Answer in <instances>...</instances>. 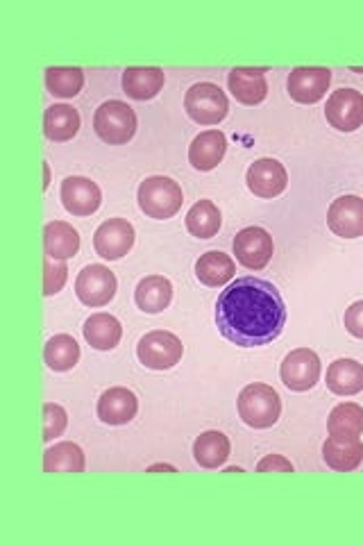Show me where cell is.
<instances>
[{
	"mask_svg": "<svg viewBox=\"0 0 363 545\" xmlns=\"http://www.w3.org/2000/svg\"><path fill=\"white\" fill-rule=\"evenodd\" d=\"M327 389L336 396H357L363 391V364L354 359H336L327 368Z\"/></svg>",
	"mask_w": 363,
	"mask_h": 545,
	"instance_id": "603a6c76",
	"label": "cell"
},
{
	"mask_svg": "<svg viewBox=\"0 0 363 545\" xmlns=\"http://www.w3.org/2000/svg\"><path fill=\"white\" fill-rule=\"evenodd\" d=\"M103 203L100 187L89 178L73 175L62 182V205L73 216H91Z\"/></svg>",
	"mask_w": 363,
	"mask_h": 545,
	"instance_id": "9a60e30c",
	"label": "cell"
},
{
	"mask_svg": "<svg viewBox=\"0 0 363 545\" xmlns=\"http://www.w3.org/2000/svg\"><path fill=\"white\" fill-rule=\"evenodd\" d=\"M232 246L236 259L250 271H261V268L268 266L275 253L273 237L264 228H257V225L236 234Z\"/></svg>",
	"mask_w": 363,
	"mask_h": 545,
	"instance_id": "9c48e42d",
	"label": "cell"
},
{
	"mask_svg": "<svg viewBox=\"0 0 363 545\" xmlns=\"http://www.w3.org/2000/svg\"><path fill=\"white\" fill-rule=\"evenodd\" d=\"M343 323H345V330H348L352 337L363 339V300L345 309Z\"/></svg>",
	"mask_w": 363,
	"mask_h": 545,
	"instance_id": "e575fe53",
	"label": "cell"
},
{
	"mask_svg": "<svg viewBox=\"0 0 363 545\" xmlns=\"http://www.w3.org/2000/svg\"><path fill=\"white\" fill-rule=\"evenodd\" d=\"M323 459L329 468L339 473L357 471L363 461V443L348 436H329L323 443Z\"/></svg>",
	"mask_w": 363,
	"mask_h": 545,
	"instance_id": "ac0fdd59",
	"label": "cell"
},
{
	"mask_svg": "<svg viewBox=\"0 0 363 545\" xmlns=\"http://www.w3.org/2000/svg\"><path fill=\"white\" fill-rule=\"evenodd\" d=\"M66 423H69V416H66L64 407L55 405V402H46L44 405V439L46 443H50L55 439V436H62V432L66 430Z\"/></svg>",
	"mask_w": 363,
	"mask_h": 545,
	"instance_id": "836d02e7",
	"label": "cell"
},
{
	"mask_svg": "<svg viewBox=\"0 0 363 545\" xmlns=\"http://www.w3.org/2000/svg\"><path fill=\"white\" fill-rule=\"evenodd\" d=\"M139 412V400L130 389L114 387L98 400V418L107 425H128Z\"/></svg>",
	"mask_w": 363,
	"mask_h": 545,
	"instance_id": "2e32d148",
	"label": "cell"
},
{
	"mask_svg": "<svg viewBox=\"0 0 363 545\" xmlns=\"http://www.w3.org/2000/svg\"><path fill=\"white\" fill-rule=\"evenodd\" d=\"M248 189L259 198H277L289 184V173L277 159H257L246 173Z\"/></svg>",
	"mask_w": 363,
	"mask_h": 545,
	"instance_id": "5bb4252c",
	"label": "cell"
},
{
	"mask_svg": "<svg viewBox=\"0 0 363 545\" xmlns=\"http://www.w3.org/2000/svg\"><path fill=\"white\" fill-rule=\"evenodd\" d=\"M166 75L159 66H128L123 71V89L134 100L155 98L164 87Z\"/></svg>",
	"mask_w": 363,
	"mask_h": 545,
	"instance_id": "ffe728a7",
	"label": "cell"
},
{
	"mask_svg": "<svg viewBox=\"0 0 363 545\" xmlns=\"http://www.w3.org/2000/svg\"><path fill=\"white\" fill-rule=\"evenodd\" d=\"M69 278V266L64 259H50L46 257L44 262V296H55L57 291H62Z\"/></svg>",
	"mask_w": 363,
	"mask_h": 545,
	"instance_id": "d6a6232c",
	"label": "cell"
},
{
	"mask_svg": "<svg viewBox=\"0 0 363 545\" xmlns=\"http://www.w3.org/2000/svg\"><path fill=\"white\" fill-rule=\"evenodd\" d=\"M329 436H348V439H359L363 434V407L354 402H343L334 407L327 421Z\"/></svg>",
	"mask_w": 363,
	"mask_h": 545,
	"instance_id": "4dcf8cb0",
	"label": "cell"
},
{
	"mask_svg": "<svg viewBox=\"0 0 363 545\" xmlns=\"http://www.w3.org/2000/svg\"><path fill=\"white\" fill-rule=\"evenodd\" d=\"M236 273L234 259L221 250H209L196 262V278L205 287H223L230 282Z\"/></svg>",
	"mask_w": 363,
	"mask_h": 545,
	"instance_id": "d4e9b609",
	"label": "cell"
},
{
	"mask_svg": "<svg viewBox=\"0 0 363 545\" xmlns=\"http://www.w3.org/2000/svg\"><path fill=\"white\" fill-rule=\"evenodd\" d=\"M94 128L107 144H128L137 132V114L123 100H107L96 109Z\"/></svg>",
	"mask_w": 363,
	"mask_h": 545,
	"instance_id": "277c9868",
	"label": "cell"
},
{
	"mask_svg": "<svg viewBox=\"0 0 363 545\" xmlns=\"http://www.w3.org/2000/svg\"><path fill=\"white\" fill-rule=\"evenodd\" d=\"M230 439L223 432H205L193 443V459L202 468H221L230 457Z\"/></svg>",
	"mask_w": 363,
	"mask_h": 545,
	"instance_id": "484cf974",
	"label": "cell"
},
{
	"mask_svg": "<svg viewBox=\"0 0 363 545\" xmlns=\"http://www.w3.org/2000/svg\"><path fill=\"white\" fill-rule=\"evenodd\" d=\"M327 225L336 237L359 239L363 237V198L341 196L327 209Z\"/></svg>",
	"mask_w": 363,
	"mask_h": 545,
	"instance_id": "4fadbf2b",
	"label": "cell"
},
{
	"mask_svg": "<svg viewBox=\"0 0 363 545\" xmlns=\"http://www.w3.org/2000/svg\"><path fill=\"white\" fill-rule=\"evenodd\" d=\"M75 293L87 307H103L116 296V275L103 264H91L75 280Z\"/></svg>",
	"mask_w": 363,
	"mask_h": 545,
	"instance_id": "ba28073f",
	"label": "cell"
},
{
	"mask_svg": "<svg viewBox=\"0 0 363 545\" xmlns=\"http://www.w3.org/2000/svg\"><path fill=\"white\" fill-rule=\"evenodd\" d=\"M187 228L198 239H211L221 230V209L211 200H198L187 214Z\"/></svg>",
	"mask_w": 363,
	"mask_h": 545,
	"instance_id": "f546056e",
	"label": "cell"
},
{
	"mask_svg": "<svg viewBox=\"0 0 363 545\" xmlns=\"http://www.w3.org/2000/svg\"><path fill=\"white\" fill-rule=\"evenodd\" d=\"M282 414L280 393L268 384H248L239 396V416L241 421L255 430H268Z\"/></svg>",
	"mask_w": 363,
	"mask_h": 545,
	"instance_id": "7a4b0ae2",
	"label": "cell"
},
{
	"mask_svg": "<svg viewBox=\"0 0 363 545\" xmlns=\"http://www.w3.org/2000/svg\"><path fill=\"white\" fill-rule=\"evenodd\" d=\"M84 85V71L78 66H50L46 71V87L53 96L73 98Z\"/></svg>",
	"mask_w": 363,
	"mask_h": 545,
	"instance_id": "1f68e13d",
	"label": "cell"
},
{
	"mask_svg": "<svg viewBox=\"0 0 363 545\" xmlns=\"http://www.w3.org/2000/svg\"><path fill=\"white\" fill-rule=\"evenodd\" d=\"M80 250V234L64 221H50L44 228V253L50 259H71Z\"/></svg>",
	"mask_w": 363,
	"mask_h": 545,
	"instance_id": "7402d4cb",
	"label": "cell"
},
{
	"mask_svg": "<svg viewBox=\"0 0 363 545\" xmlns=\"http://www.w3.org/2000/svg\"><path fill=\"white\" fill-rule=\"evenodd\" d=\"M162 468H164V471H168V473H173V466H164V464H157V466L150 468V471H162Z\"/></svg>",
	"mask_w": 363,
	"mask_h": 545,
	"instance_id": "8d00e7d4",
	"label": "cell"
},
{
	"mask_svg": "<svg viewBox=\"0 0 363 545\" xmlns=\"http://www.w3.org/2000/svg\"><path fill=\"white\" fill-rule=\"evenodd\" d=\"M134 300L137 307L146 314H159L171 305L173 300V284L166 280L164 275H148L139 282L137 291H134Z\"/></svg>",
	"mask_w": 363,
	"mask_h": 545,
	"instance_id": "44dd1931",
	"label": "cell"
},
{
	"mask_svg": "<svg viewBox=\"0 0 363 545\" xmlns=\"http://www.w3.org/2000/svg\"><path fill=\"white\" fill-rule=\"evenodd\" d=\"M227 150V139L221 130H205L191 141L189 162L193 169L211 171L221 164Z\"/></svg>",
	"mask_w": 363,
	"mask_h": 545,
	"instance_id": "d6986e66",
	"label": "cell"
},
{
	"mask_svg": "<svg viewBox=\"0 0 363 545\" xmlns=\"http://www.w3.org/2000/svg\"><path fill=\"white\" fill-rule=\"evenodd\" d=\"M216 325L239 348L273 343L286 325V305L280 289L261 278H239L216 300Z\"/></svg>",
	"mask_w": 363,
	"mask_h": 545,
	"instance_id": "6da1fadb",
	"label": "cell"
},
{
	"mask_svg": "<svg viewBox=\"0 0 363 545\" xmlns=\"http://www.w3.org/2000/svg\"><path fill=\"white\" fill-rule=\"evenodd\" d=\"M257 473H293V464L282 455H268L257 464Z\"/></svg>",
	"mask_w": 363,
	"mask_h": 545,
	"instance_id": "d590c367",
	"label": "cell"
},
{
	"mask_svg": "<svg viewBox=\"0 0 363 545\" xmlns=\"http://www.w3.org/2000/svg\"><path fill=\"white\" fill-rule=\"evenodd\" d=\"M329 82H332V71L325 66H298L289 73V94L293 100L305 105H314L318 100H323Z\"/></svg>",
	"mask_w": 363,
	"mask_h": 545,
	"instance_id": "8fae6325",
	"label": "cell"
},
{
	"mask_svg": "<svg viewBox=\"0 0 363 545\" xmlns=\"http://www.w3.org/2000/svg\"><path fill=\"white\" fill-rule=\"evenodd\" d=\"M137 198L141 212L157 221L175 216L184 203L182 187L166 175H153V178L143 180Z\"/></svg>",
	"mask_w": 363,
	"mask_h": 545,
	"instance_id": "3957f363",
	"label": "cell"
},
{
	"mask_svg": "<svg viewBox=\"0 0 363 545\" xmlns=\"http://www.w3.org/2000/svg\"><path fill=\"white\" fill-rule=\"evenodd\" d=\"M44 471L46 473H82L84 471V452L71 441L57 443L55 448L44 452Z\"/></svg>",
	"mask_w": 363,
	"mask_h": 545,
	"instance_id": "f1b7e54d",
	"label": "cell"
},
{
	"mask_svg": "<svg viewBox=\"0 0 363 545\" xmlns=\"http://www.w3.org/2000/svg\"><path fill=\"white\" fill-rule=\"evenodd\" d=\"M84 339L96 350H114L123 337V327L112 314H94L82 327Z\"/></svg>",
	"mask_w": 363,
	"mask_h": 545,
	"instance_id": "cb8c5ba5",
	"label": "cell"
},
{
	"mask_svg": "<svg viewBox=\"0 0 363 545\" xmlns=\"http://www.w3.org/2000/svg\"><path fill=\"white\" fill-rule=\"evenodd\" d=\"M225 473H243V468H236V466H232V468H227Z\"/></svg>",
	"mask_w": 363,
	"mask_h": 545,
	"instance_id": "74e56055",
	"label": "cell"
},
{
	"mask_svg": "<svg viewBox=\"0 0 363 545\" xmlns=\"http://www.w3.org/2000/svg\"><path fill=\"white\" fill-rule=\"evenodd\" d=\"M44 362L50 371L66 373L80 362V346L69 334H57L44 348Z\"/></svg>",
	"mask_w": 363,
	"mask_h": 545,
	"instance_id": "83f0119b",
	"label": "cell"
},
{
	"mask_svg": "<svg viewBox=\"0 0 363 545\" xmlns=\"http://www.w3.org/2000/svg\"><path fill=\"white\" fill-rule=\"evenodd\" d=\"M325 116L332 128L354 132L363 125V94L357 89H339L327 98Z\"/></svg>",
	"mask_w": 363,
	"mask_h": 545,
	"instance_id": "30bf717a",
	"label": "cell"
},
{
	"mask_svg": "<svg viewBox=\"0 0 363 545\" xmlns=\"http://www.w3.org/2000/svg\"><path fill=\"white\" fill-rule=\"evenodd\" d=\"M134 246V228L125 218H109L94 234V248L103 259H121Z\"/></svg>",
	"mask_w": 363,
	"mask_h": 545,
	"instance_id": "7c38bea8",
	"label": "cell"
},
{
	"mask_svg": "<svg viewBox=\"0 0 363 545\" xmlns=\"http://www.w3.org/2000/svg\"><path fill=\"white\" fill-rule=\"evenodd\" d=\"M280 377L284 387L305 393L314 389L320 380V357L311 348H298L284 357Z\"/></svg>",
	"mask_w": 363,
	"mask_h": 545,
	"instance_id": "52a82bcc",
	"label": "cell"
},
{
	"mask_svg": "<svg viewBox=\"0 0 363 545\" xmlns=\"http://www.w3.org/2000/svg\"><path fill=\"white\" fill-rule=\"evenodd\" d=\"M80 130V114L71 105H50L44 114V134L50 141H69Z\"/></svg>",
	"mask_w": 363,
	"mask_h": 545,
	"instance_id": "4316f807",
	"label": "cell"
},
{
	"mask_svg": "<svg viewBox=\"0 0 363 545\" xmlns=\"http://www.w3.org/2000/svg\"><path fill=\"white\" fill-rule=\"evenodd\" d=\"M227 85H230L232 96L243 105H259L268 96L264 69H243V66H236L227 75Z\"/></svg>",
	"mask_w": 363,
	"mask_h": 545,
	"instance_id": "e0dca14e",
	"label": "cell"
},
{
	"mask_svg": "<svg viewBox=\"0 0 363 545\" xmlns=\"http://www.w3.org/2000/svg\"><path fill=\"white\" fill-rule=\"evenodd\" d=\"M184 107H187L191 119L200 125L221 123L227 112H230L225 91L214 85V82H198V85H193L187 91V96H184Z\"/></svg>",
	"mask_w": 363,
	"mask_h": 545,
	"instance_id": "5b68a950",
	"label": "cell"
},
{
	"mask_svg": "<svg viewBox=\"0 0 363 545\" xmlns=\"http://www.w3.org/2000/svg\"><path fill=\"white\" fill-rule=\"evenodd\" d=\"M182 355H184L182 341L177 339L173 332L166 330L148 332L137 346L139 362L146 368H153V371H168V368L180 364Z\"/></svg>",
	"mask_w": 363,
	"mask_h": 545,
	"instance_id": "8992f818",
	"label": "cell"
}]
</instances>
